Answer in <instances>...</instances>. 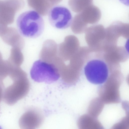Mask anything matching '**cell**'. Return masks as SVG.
Returning <instances> with one entry per match:
<instances>
[{
	"label": "cell",
	"mask_w": 129,
	"mask_h": 129,
	"mask_svg": "<svg viewBox=\"0 0 129 129\" xmlns=\"http://www.w3.org/2000/svg\"><path fill=\"white\" fill-rule=\"evenodd\" d=\"M103 55L101 53L91 55L81 69L87 79L91 83L102 84L111 74L116 71Z\"/></svg>",
	"instance_id": "obj_1"
},
{
	"label": "cell",
	"mask_w": 129,
	"mask_h": 129,
	"mask_svg": "<svg viewBox=\"0 0 129 129\" xmlns=\"http://www.w3.org/2000/svg\"><path fill=\"white\" fill-rule=\"evenodd\" d=\"M16 24L18 30L24 37L32 38L40 36L44 29V22L41 15L36 11L30 10L20 14Z\"/></svg>",
	"instance_id": "obj_2"
},
{
	"label": "cell",
	"mask_w": 129,
	"mask_h": 129,
	"mask_svg": "<svg viewBox=\"0 0 129 129\" xmlns=\"http://www.w3.org/2000/svg\"><path fill=\"white\" fill-rule=\"evenodd\" d=\"M123 79L122 75L120 72L115 71L110 74L100 88L98 92L99 97L105 104L120 102L119 89Z\"/></svg>",
	"instance_id": "obj_3"
},
{
	"label": "cell",
	"mask_w": 129,
	"mask_h": 129,
	"mask_svg": "<svg viewBox=\"0 0 129 129\" xmlns=\"http://www.w3.org/2000/svg\"><path fill=\"white\" fill-rule=\"evenodd\" d=\"M11 79L12 83L4 88L3 100L7 104L12 106L27 95L30 84L26 73Z\"/></svg>",
	"instance_id": "obj_4"
},
{
	"label": "cell",
	"mask_w": 129,
	"mask_h": 129,
	"mask_svg": "<svg viewBox=\"0 0 129 129\" xmlns=\"http://www.w3.org/2000/svg\"><path fill=\"white\" fill-rule=\"evenodd\" d=\"M30 74L31 78L38 82L50 83L56 81L60 77L58 69L55 65L41 59L34 62Z\"/></svg>",
	"instance_id": "obj_5"
},
{
	"label": "cell",
	"mask_w": 129,
	"mask_h": 129,
	"mask_svg": "<svg viewBox=\"0 0 129 129\" xmlns=\"http://www.w3.org/2000/svg\"><path fill=\"white\" fill-rule=\"evenodd\" d=\"M48 14L49 23L55 28L65 29L71 24L73 20L71 14L66 7L55 6L50 9Z\"/></svg>",
	"instance_id": "obj_6"
},
{
	"label": "cell",
	"mask_w": 129,
	"mask_h": 129,
	"mask_svg": "<svg viewBox=\"0 0 129 129\" xmlns=\"http://www.w3.org/2000/svg\"><path fill=\"white\" fill-rule=\"evenodd\" d=\"M24 6L23 0H0V23L7 25L12 24L16 14Z\"/></svg>",
	"instance_id": "obj_7"
},
{
	"label": "cell",
	"mask_w": 129,
	"mask_h": 129,
	"mask_svg": "<svg viewBox=\"0 0 129 129\" xmlns=\"http://www.w3.org/2000/svg\"><path fill=\"white\" fill-rule=\"evenodd\" d=\"M44 117L42 112L36 108L26 111L20 118L19 124L22 129H33L40 127L42 124Z\"/></svg>",
	"instance_id": "obj_8"
},
{
	"label": "cell",
	"mask_w": 129,
	"mask_h": 129,
	"mask_svg": "<svg viewBox=\"0 0 129 129\" xmlns=\"http://www.w3.org/2000/svg\"><path fill=\"white\" fill-rule=\"evenodd\" d=\"M0 36L5 43L12 47L18 48L21 50L23 48V39L14 27H7Z\"/></svg>",
	"instance_id": "obj_9"
},
{
	"label": "cell",
	"mask_w": 129,
	"mask_h": 129,
	"mask_svg": "<svg viewBox=\"0 0 129 129\" xmlns=\"http://www.w3.org/2000/svg\"><path fill=\"white\" fill-rule=\"evenodd\" d=\"M62 0H27L30 7L40 15L45 16L50 9Z\"/></svg>",
	"instance_id": "obj_10"
},
{
	"label": "cell",
	"mask_w": 129,
	"mask_h": 129,
	"mask_svg": "<svg viewBox=\"0 0 129 129\" xmlns=\"http://www.w3.org/2000/svg\"><path fill=\"white\" fill-rule=\"evenodd\" d=\"M83 21L86 23H94L100 19L101 13L100 9L96 6L90 5L79 13Z\"/></svg>",
	"instance_id": "obj_11"
},
{
	"label": "cell",
	"mask_w": 129,
	"mask_h": 129,
	"mask_svg": "<svg viewBox=\"0 0 129 129\" xmlns=\"http://www.w3.org/2000/svg\"><path fill=\"white\" fill-rule=\"evenodd\" d=\"M77 125L80 129H103V127L97 119L89 114H84L78 119Z\"/></svg>",
	"instance_id": "obj_12"
},
{
	"label": "cell",
	"mask_w": 129,
	"mask_h": 129,
	"mask_svg": "<svg viewBox=\"0 0 129 129\" xmlns=\"http://www.w3.org/2000/svg\"><path fill=\"white\" fill-rule=\"evenodd\" d=\"M105 104L99 97L92 99L90 102L88 108V114L97 118L104 108Z\"/></svg>",
	"instance_id": "obj_13"
},
{
	"label": "cell",
	"mask_w": 129,
	"mask_h": 129,
	"mask_svg": "<svg viewBox=\"0 0 129 129\" xmlns=\"http://www.w3.org/2000/svg\"><path fill=\"white\" fill-rule=\"evenodd\" d=\"M21 50L17 48L12 47L11 48L10 55L7 60L11 64L18 67H20L22 64L24 58Z\"/></svg>",
	"instance_id": "obj_14"
},
{
	"label": "cell",
	"mask_w": 129,
	"mask_h": 129,
	"mask_svg": "<svg viewBox=\"0 0 129 129\" xmlns=\"http://www.w3.org/2000/svg\"><path fill=\"white\" fill-rule=\"evenodd\" d=\"M93 0H69L68 4L71 9L76 13H80L92 4Z\"/></svg>",
	"instance_id": "obj_15"
},
{
	"label": "cell",
	"mask_w": 129,
	"mask_h": 129,
	"mask_svg": "<svg viewBox=\"0 0 129 129\" xmlns=\"http://www.w3.org/2000/svg\"><path fill=\"white\" fill-rule=\"evenodd\" d=\"M10 68V64L8 60L3 59L0 52V80L3 81L8 76Z\"/></svg>",
	"instance_id": "obj_16"
},
{
	"label": "cell",
	"mask_w": 129,
	"mask_h": 129,
	"mask_svg": "<svg viewBox=\"0 0 129 129\" xmlns=\"http://www.w3.org/2000/svg\"><path fill=\"white\" fill-rule=\"evenodd\" d=\"M128 113L118 122L114 124L112 129H128L129 127Z\"/></svg>",
	"instance_id": "obj_17"
},
{
	"label": "cell",
	"mask_w": 129,
	"mask_h": 129,
	"mask_svg": "<svg viewBox=\"0 0 129 129\" xmlns=\"http://www.w3.org/2000/svg\"><path fill=\"white\" fill-rule=\"evenodd\" d=\"M4 85L3 81L0 80V103L3 99Z\"/></svg>",
	"instance_id": "obj_18"
},
{
	"label": "cell",
	"mask_w": 129,
	"mask_h": 129,
	"mask_svg": "<svg viewBox=\"0 0 129 129\" xmlns=\"http://www.w3.org/2000/svg\"><path fill=\"white\" fill-rule=\"evenodd\" d=\"M7 27V25L0 23V36L3 34Z\"/></svg>",
	"instance_id": "obj_19"
},
{
	"label": "cell",
	"mask_w": 129,
	"mask_h": 129,
	"mask_svg": "<svg viewBox=\"0 0 129 129\" xmlns=\"http://www.w3.org/2000/svg\"><path fill=\"white\" fill-rule=\"evenodd\" d=\"M122 4L124 5L128 6L129 5V0H119Z\"/></svg>",
	"instance_id": "obj_20"
}]
</instances>
